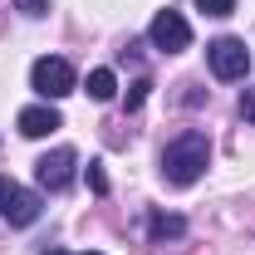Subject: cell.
Here are the masks:
<instances>
[{"label":"cell","mask_w":255,"mask_h":255,"mask_svg":"<svg viewBox=\"0 0 255 255\" xmlns=\"http://www.w3.org/2000/svg\"><path fill=\"white\" fill-rule=\"evenodd\" d=\"M206 162H211V142H206V132H177L167 147H162V177L172 182V187H191L201 172H206Z\"/></svg>","instance_id":"cell-1"},{"label":"cell","mask_w":255,"mask_h":255,"mask_svg":"<svg viewBox=\"0 0 255 255\" xmlns=\"http://www.w3.org/2000/svg\"><path fill=\"white\" fill-rule=\"evenodd\" d=\"M206 64H211V74H216V79L236 84V79H246V74H251V49H246V39L221 34V39H211V44H206Z\"/></svg>","instance_id":"cell-2"},{"label":"cell","mask_w":255,"mask_h":255,"mask_svg":"<svg viewBox=\"0 0 255 255\" xmlns=\"http://www.w3.org/2000/svg\"><path fill=\"white\" fill-rule=\"evenodd\" d=\"M30 84L39 98H69L74 94V64L59 59V54H44V59H34Z\"/></svg>","instance_id":"cell-3"},{"label":"cell","mask_w":255,"mask_h":255,"mask_svg":"<svg viewBox=\"0 0 255 255\" xmlns=\"http://www.w3.org/2000/svg\"><path fill=\"white\" fill-rule=\"evenodd\" d=\"M147 39H152V49H162V54H182V49L191 44V25L177 15V10H157Z\"/></svg>","instance_id":"cell-4"},{"label":"cell","mask_w":255,"mask_h":255,"mask_svg":"<svg viewBox=\"0 0 255 255\" xmlns=\"http://www.w3.org/2000/svg\"><path fill=\"white\" fill-rule=\"evenodd\" d=\"M74 167H79V152L74 147H54V152H44V157L34 162V177H39V187L59 191L74 182Z\"/></svg>","instance_id":"cell-5"},{"label":"cell","mask_w":255,"mask_h":255,"mask_svg":"<svg viewBox=\"0 0 255 255\" xmlns=\"http://www.w3.org/2000/svg\"><path fill=\"white\" fill-rule=\"evenodd\" d=\"M15 123H20V132H25V137H49L54 128H64V118L54 113V108L34 103V108H20V118H15Z\"/></svg>","instance_id":"cell-6"},{"label":"cell","mask_w":255,"mask_h":255,"mask_svg":"<svg viewBox=\"0 0 255 255\" xmlns=\"http://www.w3.org/2000/svg\"><path fill=\"white\" fill-rule=\"evenodd\" d=\"M5 216H10V226H34V221H39V196H34V191H20V187H15L10 206H5Z\"/></svg>","instance_id":"cell-7"},{"label":"cell","mask_w":255,"mask_h":255,"mask_svg":"<svg viewBox=\"0 0 255 255\" xmlns=\"http://www.w3.org/2000/svg\"><path fill=\"white\" fill-rule=\"evenodd\" d=\"M113 89H118L113 69H94V74H89V98H94V103H108V98H113Z\"/></svg>","instance_id":"cell-8"},{"label":"cell","mask_w":255,"mask_h":255,"mask_svg":"<svg viewBox=\"0 0 255 255\" xmlns=\"http://www.w3.org/2000/svg\"><path fill=\"white\" fill-rule=\"evenodd\" d=\"M182 231H187V221H182V216H152V241H167V236H182Z\"/></svg>","instance_id":"cell-9"},{"label":"cell","mask_w":255,"mask_h":255,"mask_svg":"<svg viewBox=\"0 0 255 255\" xmlns=\"http://www.w3.org/2000/svg\"><path fill=\"white\" fill-rule=\"evenodd\" d=\"M196 10H201V15H216V20H221V15H231V10H236V0H196Z\"/></svg>","instance_id":"cell-10"},{"label":"cell","mask_w":255,"mask_h":255,"mask_svg":"<svg viewBox=\"0 0 255 255\" xmlns=\"http://www.w3.org/2000/svg\"><path fill=\"white\" fill-rule=\"evenodd\" d=\"M142 98H147V79L128 84V94H123V103H128V108H142Z\"/></svg>","instance_id":"cell-11"},{"label":"cell","mask_w":255,"mask_h":255,"mask_svg":"<svg viewBox=\"0 0 255 255\" xmlns=\"http://www.w3.org/2000/svg\"><path fill=\"white\" fill-rule=\"evenodd\" d=\"M15 10H20V15H30V20H39V15L49 10V0H15Z\"/></svg>","instance_id":"cell-12"},{"label":"cell","mask_w":255,"mask_h":255,"mask_svg":"<svg viewBox=\"0 0 255 255\" xmlns=\"http://www.w3.org/2000/svg\"><path fill=\"white\" fill-rule=\"evenodd\" d=\"M89 187H94L98 196L108 191V177H103V167H98V162H89Z\"/></svg>","instance_id":"cell-13"},{"label":"cell","mask_w":255,"mask_h":255,"mask_svg":"<svg viewBox=\"0 0 255 255\" xmlns=\"http://www.w3.org/2000/svg\"><path fill=\"white\" fill-rule=\"evenodd\" d=\"M241 118H251V123H255V89L241 94Z\"/></svg>","instance_id":"cell-14"},{"label":"cell","mask_w":255,"mask_h":255,"mask_svg":"<svg viewBox=\"0 0 255 255\" xmlns=\"http://www.w3.org/2000/svg\"><path fill=\"white\" fill-rule=\"evenodd\" d=\"M10 196H15V182H10V177H0V216H5V206H10Z\"/></svg>","instance_id":"cell-15"},{"label":"cell","mask_w":255,"mask_h":255,"mask_svg":"<svg viewBox=\"0 0 255 255\" xmlns=\"http://www.w3.org/2000/svg\"><path fill=\"white\" fill-rule=\"evenodd\" d=\"M44 255H64V251H44Z\"/></svg>","instance_id":"cell-16"},{"label":"cell","mask_w":255,"mask_h":255,"mask_svg":"<svg viewBox=\"0 0 255 255\" xmlns=\"http://www.w3.org/2000/svg\"><path fill=\"white\" fill-rule=\"evenodd\" d=\"M89 255H98V251H89Z\"/></svg>","instance_id":"cell-17"}]
</instances>
